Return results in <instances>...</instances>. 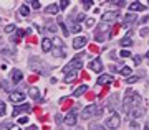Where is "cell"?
Returning <instances> with one entry per match:
<instances>
[{"label":"cell","mask_w":149,"mask_h":130,"mask_svg":"<svg viewBox=\"0 0 149 130\" xmlns=\"http://www.w3.org/2000/svg\"><path fill=\"white\" fill-rule=\"evenodd\" d=\"M88 129L90 130H108L106 127H103V125H100V124H91Z\"/></svg>","instance_id":"83f0119b"},{"label":"cell","mask_w":149,"mask_h":130,"mask_svg":"<svg viewBox=\"0 0 149 130\" xmlns=\"http://www.w3.org/2000/svg\"><path fill=\"white\" fill-rule=\"evenodd\" d=\"M101 114H103V109H100V107H98V105H95V104H91V105H88V107H85V109L81 110V119L88 120V119H91L93 115L100 117Z\"/></svg>","instance_id":"7a4b0ae2"},{"label":"cell","mask_w":149,"mask_h":130,"mask_svg":"<svg viewBox=\"0 0 149 130\" xmlns=\"http://www.w3.org/2000/svg\"><path fill=\"white\" fill-rule=\"evenodd\" d=\"M22 79H23V74H22V71L20 69H13V71H12V81H13V83H20Z\"/></svg>","instance_id":"e0dca14e"},{"label":"cell","mask_w":149,"mask_h":130,"mask_svg":"<svg viewBox=\"0 0 149 130\" xmlns=\"http://www.w3.org/2000/svg\"><path fill=\"white\" fill-rule=\"evenodd\" d=\"M68 23L71 25V28H70V30L73 31V33H80V31H81V25L78 23V21H74V20H70Z\"/></svg>","instance_id":"7402d4cb"},{"label":"cell","mask_w":149,"mask_h":130,"mask_svg":"<svg viewBox=\"0 0 149 130\" xmlns=\"http://www.w3.org/2000/svg\"><path fill=\"white\" fill-rule=\"evenodd\" d=\"M28 66H30V69L37 71V73H42V74L47 73V69H45V66H43V63L40 61L37 56H32L30 59H28Z\"/></svg>","instance_id":"5b68a950"},{"label":"cell","mask_w":149,"mask_h":130,"mask_svg":"<svg viewBox=\"0 0 149 130\" xmlns=\"http://www.w3.org/2000/svg\"><path fill=\"white\" fill-rule=\"evenodd\" d=\"M28 96L33 100H40V91H38V87H30L28 89Z\"/></svg>","instance_id":"ac0fdd59"},{"label":"cell","mask_w":149,"mask_h":130,"mask_svg":"<svg viewBox=\"0 0 149 130\" xmlns=\"http://www.w3.org/2000/svg\"><path fill=\"white\" fill-rule=\"evenodd\" d=\"M61 120H63V117H61L60 114L55 115V122H56V124H61Z\"/></svg>","instance_id":"bcb514c9"},{"label":"cell","mask_w":149,"mask_h":130,"mask_svg":"<svg viewBox=\"0 0 149 130\" xmlns=\"http://www.w3.org/2000/svg\"><path fill=\"white\" fill-rule=\"evenodd\" d=\"M86 41H88V40H86V36L74 38V40H73V48H74V50H81V48L86 45Z\"/></svg>","instance_id":"30bf717a"},{"label":"cell","mask_w":149,"mask_h":130,"mask_svg":"<svg viewBox=\"0 0 149 130\" xmlns=\"http://www.w3.org/2000/svg\"><path fill=\"white\" fill-rule=\"evenodd\" d=\"M12 127H13L12 122H2V124H0V130H10Z\"/></svg>","instance_id":"484cf974"},{"label":"cell","mask_w":149,"mask_h":130,"mask_svg":"<svg viewBox=\"0 0 149 130\" xmlns=\"http://www.w3.org/2000/svg\"><path fill=\"white\" fill-rule=\"evenodd\" d=\"M28 122V117H20L18 119V124H27Z\"/></svg>","instance_id":"7dc6e473"},{"label":"cell","mask_w":149,"mask_h":130,"mask_svg":"<svg viewBox=\"0 0 149 130\" xmlns=\"http://www.w3.org/2000/svg\"><path fill=\"white\" fill-rule=\"evenodd\" d=\"M2 54H8V56H15V50H12V48H3V50H2Z\"/></svg>","instance_id":"1f68e13d"},{"label":"cell","mask_w":149,"mask_h":130,"mask_svg":"<svg viewBox=\"0 0 149 130\" xmlns=\"http://www.w3.org/2000/svg\"><path fill=\"white\" fill-rule=\"evenodd\" d=\"M28 130H37V127H35V125H30V127H28Z\"/></svg>","instance_id":"11a10c76"},{"label":"cell","mask_w":149,"mask_h":130,"mask_svg":"<svg viewBox=\"0 0 149 130\" xmlns=\"http://www.w3.org/2000/svg\"><path fill=\"white\" fill-rule=\"evenodd\" d=\"M52 53H53V56H55V58H61V56H65V51H63V50H58V48H55V50H53Z\"/></svg>","instance_id":"d6a6232c"},{"label":"cell","mask_w":149,"mask_h":130,"mask_svg":"<svg viewBox=\"0 0 149 130\" xmlns=\"http://www.w3.org/2000/svg\"><path fill=\"white\" fill-rule=\"evenodd\" d=\"M111 81H113L111 76H106V74H104V76H100V78H98L96 84H98V86H103V84H109Z\"/></svg>","instance_id":"d6986e66"},{"label":"cell","mask_w":149,"mask_h":130,"mask_svg":"<svg viewBox=\"0 0 149 130\" xmlns=\"http://www.w3.org/2000/svg\"><path fill=\"white\" fill-rule=\"evenodd\" d=\"M0 86H2V89H3V91H7V92L10 91V84L7 83L5 79H0Z\"/></svg>","instance_id":"4dcf8cb0"},{"label":"cell","mask_w":149,"mask_h":130,"mask_svg":"<svg viewBox=\"0 0 149 130\" xmlns=\"http://www.w3.org/2000/svg\"><path fill=\"white\" fill-rule=\"evenodd\" d=\"M148 21H149V15H146L143 20H141V23H148Z\"/></svg>","instance_id":"816d5d0a"},{"label":"cell","mask_w":149,"mask_h":130,"mask_svg":"<svg viewBox=\"0 0 149 130\" xmlns=\"http://www.w3.org/2000/svg\"><path fill=\"white\" fill-rule=\"evenodd\" d=\"M45 28H47V31H50V33H55L56 35V30H58V26H56V23L52 20H47L45 21Z\"/></svg>","instance_id":"9a60e30c"},{"label":"cell","mask_w":149,"mask_h":130,"mask_svg":"<svg viewBox=\"0 0 149 130\" xmlns=\"http://www.w3.org/2000/svg\"><path fill=\"white\" fill-rule=\"evenodd\" d=\"M146 58H148V59H149V51H148V54H146ZM149 63V61H148Z\"/></svg>","instance_id":"9f6ffc18"},{"label":"cell","mask_w":149,"mask_h":130,"mask_svg":"<svg viewBox=\"0 0 149 130\" xmlns=\"http://www.w3.org/2000/svg\"><path fill=\"white\" fill-rule=\"evenodd\" d=\"M134 21H138V17H136V13H128V15L124 17V23H126V25H129V23H134Z\"/></svg>","instance_id":"cb8c5ba5"},{"label":"cell","mask_w":149,"mask_h":130,"mask_svg":"<svg viewBox=\"0 0 149 130\" xmlns=\"http://www.w3.org/2000/svg\"><path fill=\"white\" fill-rule=\"evenodd\" d=\"M121 125V117L116 114V112H111V115L106 119V127L108 130H118Z\"/></svg>","instance_id":"277c9868"},{"label":"cell","mask_w":149,"mask_h":130,"mask_svg":"<svg viewBox=\"0 0 149 130\" xmlns=\"http://www.w3.org/2000/svg\"><path fill=\"white\" fill-rule=\"evenodd\" d=\"M5 110H7L5 102H2V100H0V117H2V115H5Z\"/></svg>","instance_id":"8d00e7d4"},{"label":"cell","mask_w":149,"mask_h":130,"mask_svg":"<svg viewBox=\"0 0 149 130\" xmlns=\"http://www.w3.org/2000/svg\"><path fill=\"white\" fill-rule=\"evenodd\" d=\"M131 73H133V69L129 68V66H124V68L121 69V74H123V76H126V78H129V74H131Z\"/></svg>","instance_id":"f1b7e54d"},{"label":"cell","mask_w":149,"mask_h":130,"mask_svg":"<svg viewBox=\"0 0 149 130\" xmlns=\"http://www.w3.org/2000/svg\"><path fill=\"white\" fill-rule=\"evenodd\" d=\"M18 40H20V38H18V36H15V35L12 36V43H18Z\"/></svg>","instance_id":"681fc988"},{"label":"cell","mask_w":149,"mask_h":130,"mask_svg":"<svg viewBox=\"0 0 149 130\" xmlns=\"http://www.w3.org/2000/svg\"><path fill=\"white\" fill-rule=\"evenodd\" d=\"M58 5L56 3H52V5H48L47 8H45V13H50V15H56L58 13Z\"/></svg>","instance_id":"ffe728a7"},{"label":"cell","mask_w":149,"mask_h":130,"mask_svg":"<svg viewBox=\"0 0 149 130\" xmlns=\"http://www.w3.org/2000/svg\"><path fill=\"white\" fill-rule=\"evenodd\" d=\"M76 130H83V129H81V127H78V129H76Z\"/></svg>","instance_id":"6f0895ef"},{"label":"cell","mask_w":149,"mask_h":130,"mask_svg":"<svg viewBox=\"0 0 149 130\" xmlns=\"http://www.w3.org/2000/svg\"><path fill=\"white\" fill-rule=\"evenodd\" d=\"M139 33H141V36H148V35H149V28H143Z\"/></svg>","instance_id":"f6af8a7d"},{"label":"cell","mask_w":149,"mask_h":130,"mask_svg":"<svg viewBox=\"0 0 149 130\" xmlns=\"http://www.w3.org/2000/svg\"><path fill=\"white\" fill-rule=\"evenodd\" d=\"M76 120H78L76 114H74V112H68L66 117H65V124L68 125V127H74V125H76Z\"/></svg>","instance_id":"ba28073f"},{"label":"cell","mask_w":149,"mask_h":130,"mask_svg":"<svg viewBox=\"0 0 149 130\" xmlns=\"http://www.w3.org/2000/svg\"><path fill=\"white\" fill-rule=\"evenodd\" d=\"M144 130H149V119L146 120V124H144Z\"/></svg>","instance_id":"db71d44e"},{"label":"cell","mask_w":149,"mask_h":130,"mask_svg":"<svg viewBox=\"0 0 149 130\" xmlns=\"http://www.w3.org/2000/svg\"><path fill=\"white\" fill-rule=\"evenodd\" d=\"M30 7H32V8H40V2L33 0V2H30Z\"/></svg>","instance_id":"b9f144b4"},{"label":"cell","mask_w":149,"mask_h":130,"mask_svg":"<svg viewBox=\"0 0 149 130\" xmlns=\"http://www.w3.org/2000/svg\"><path fill=\"white\" fill-rule=\"evenodd\" d=\"M118 99H119V96H118V94H113L111 97H109V100H108V107L111 109V112H114V109H116L118 104H119Z\"/></svg>","instance_id":"8fae6325"},{"label":"cell","mask_w":149,"mask_h":130,"mask_svg":"<svg viewBox=\"0 0 149 130\" xmlns=\"http://www.w3.org/2000/svg\"><path fill=\"white\" fill-rule=\"evenodd\" d=\"M28 13H30V8H28V5H22V7H20V15L28 17Z\"/></svg>","instance_id":"4316f807"},{"label":"cell","mask_w":149,"mask_h":130,"mask_svg":"<svg viewBox=\"0 0 149 130\" xmlns=\"http://www.w3.org/2000/svg\"><path fill=\"white\" fill-rule=\"evenodd\" d=\"M129 10H131V13H136V12H144V10H146V5H143L141 2H133V3L129 5Z\"/></svg>","instance_id":"7c38bea8"},{"label":"cell","mask_w":149,"mask_h":130,"mask_svg":"<svg viewBox=\"0 0 149 130\" xmlns=\"http://www.w3.org/2000/svg\"><path fill=\"white\" fill-rule=\"evenodd\" d=\"M81 20H85V15H83V13H80V15H78V23H80Z\"/></svg>","instance_id":"f5cc1de1"},{"label":"cell","mask_w":149,"mask_h":130,"mask_svg":"<svg viewBox=\"0 0 149 130\" xmlns=\"http://www.w3.org/2000/svg\"><path fill=\"white\" fill-rule=\"evenodd\" d=\"M52 48H53L52 40H50V38H43V40H42V50H43V51L50 53V51H52Z\"/></svg>","instance_id":"4fadbf2b"},{"label":"cell","mask_w":149,"mask_h":130,"mask_svg":"<svg viewBox=\"0 0 149 130\" xmlns=\"http://www.w3.org/2000/svg\"><path fill=\"white\" fill-rule=\"evenodd\" d=\"M90 69H91V71H95V73H101V71H103L101 59H100V58H95V59L90 63Z\"/></svg>","instance_id":"52a82bcc"},{"label":"cell","mask_w":149,"mask_h":130,"mask_svg":"<svg viewBox=\"0 0 149 130\" xmlns=\"http://www.w3.org/2000/svg\"><path fill=\"white\" fill-rule=\"evenodd\" d=\"M109 71H111V73H118V68L116 66H109Z\"/></svg>","instance_id":"f907efd6"},{"label":"cell","mask_w":149,"mask_h":130,"mask_svg":"<svg viewBox=\"0 0 149 130\" xmlns=\"http://www.w3.org/2000/svg\"><path fill=\"white\" fill-rule=\"evenodd\" d=\"M133 45H134V41H133V38H131V36H124V38H121V46L129 48V46H133Z\"/></svg>","instance_id":"603a6c76"},{"label":"cell","mask_w":149,"mask_h":130,"mask_svg":"<svg viewBox=\"0 0 149 130\" xmlns=\"http://www.w3.org/2000/svg\"><path fill=\"white\" fill-rule=\"evenodd\" d=\"M74 78H76V73H68L65 76V83H71V81H74Z\"/></svg>","instance_id":"f546056e"},{"label":"cell","mask_w":149,"mask_h":130,"mask_svg":"<svg viewBox=\"0 0 149 130\" xmlns=\"http://www.w3.org/2000/svg\"><path fill=\"white\" fill-rule=\"evenodd\" d=\"M131 129H133V130H139V125H138V122H131Z\"/></svg>","instance_id":"c3c4849f"},{"label":"cell","mask_w":149,"mask_h":130,"mask_svg":"<svg viewBox=\"0 0 149 130\" xmlns=\"http://www.w3.org/2000/svg\"><path fill=\"white\" fill-rule=\"evenodd\" d=\"M81 58H83V54H81V56H76L73 61H70L68 64L63 68V73H66V74L68 73H76L78 69L83 68V61H81Z\"/></svg>","instance_id":"3957f363"},{"label":"cell","mask_w":149,"mask_h":130,"mask_svg":"<svg viewBox=\"0 0 149 130\" xmlns=\"http://www.w3.org/2000/svg\"><path fill=\"white\" fill-rule=\"evenodd\" d=\"M118 17H119V12H118V10L108 12V13H104V15H103V23H109V21L116 20Z\"/></svg>","instance_id":"9c48e42d"},{"label":"cell","mask_w":149,"mask_h":130,"mask_svg":"<svg viewBox=\"0 0 149 130\" xmlns=\"http://www.w3.org/2000/svg\"><path fill=\"white\" fill-rule=\"evenodd\" d=\"M95 25V18H86V26H93Z\"/></svg>","instance_id":"ee69618b"},{"label":"cell","mask_w":149,"mask_h":130,"mask_svg":"<svg viewBox=\"0 0 149 130\" xmlns=\"http://www.w3.org/2000/svg\"><path fill=\"white\" fill-rule=\"evenodd\" d=\"M139 102H141L139 94H136V92H133L131 89H128V91H126V97L123 100V110H124V112H131V109L139 107Z\"/></svg>","instance_id":"6da1fadb"},{"label":"cell","mask_w":149,"mask_h":130,"mask_svg":"<svg viewBox=\"0 0 149 130\" xmlns=\"http://www.w3.org/2000/svg\"><path fill=\"white\" fill-rule=\"evenodd\" d=\"M138 79H139V76H129V78L126 79V83H128V84H133V83H136Z\"/></svg>","instance_id":"74e56055"},{"label":"cell","mask_w":149,"mask_h":130,"mask_svg":"<svg viewBox=\"0 0 149 130\" xmlns=\"http://www.w3.org/2000/svg\"><path fill=\"white\" fill-rule=\"evenodd\" d=\"M86 91H88V86H86V84H81V86H78V87L73 91V96L74 97H80V96H83Z\"/></svg>","instance_id":"2e32d148"},{"label":"cell","mask_w":149,"mask_h":130,"mask_svg":"<svg viewBox=\"0 0 149 130\" xmlns=\"http://www.w3.org/2000/svg\"><path fill=\"white\" fill-rule=\"evenodd\" d=\"M60 130H68V129H60Z\"/></svg>","instance_id":"680465c9"},{"label":"cell","mask_w":149,"mask_h":130,"mask_svg":"<svg viewBox=\"0 0 149 130\" xmlns=\"http://www.w3.org/2000/svg\"><path fill=\"white\" fill-rule=\"evenodd\" d=\"M52 43H53L55 46L58 48V50H63V48H65V43H63V41H61V40H60V38H58V36H55V38H53V40H52Z\"/></svg>","instance_id":"d4e9b609"},{"label":"cell","mask_w":149,"mask_h":130,"mask_svg":"<svg viewBox=\"0 0 149 130\" xmlns=\"http://www.w3.org/2000/svg\"><path fill=\"white\" fill-rule=\"evenodd\" d=\"M68 5H70V2H68V0H61V2L58 3V8H66Z\"/></svg>","instance_id":"f35d334b"},{"label":"cell","mask_w":149,"mask_h":130,"mask_svg":"<svg viewBox=\"0 0 149 130\" xmlns=\"http://www.w3.org/2000/svg\"><path fill=\"white\" fill-rule=\"evenodd\" d=\"M133 59H134V64H136V66H139V64L143 63V56H139V54H136Z\"/></svg>","instance_id":"d590c367"},{"label":"cell","mask_w":149,"mask_h":130,"mask_svg":"<svg viewBox=\"0 0 149 130\" xmlns=\"http://www.w3.org/2000/svg\"><path fill=\"white\" fill-rule=\"evenodd\" d=\"M91 5H93V2H90V0H83V7H85V8H90Z\"/></svg>","instance_id":"7bdbcfd3"},{"label":"cell","mask_w":149,"mask_h":130,"mask_svg":"<svg viewBox=\"0 0 149 130\" xmlns=\"http://www.w3.org/2000/svg\"><path fill=\"white\" fill-rule=\"evenodd\" d=\"M106 35H108V33H98V35H95V40H96V41H104V40H106Z\"/></svg>","instance_id":"836d02e7"},{"label":"cell","mask_w":149,"mask_h":130,"mask_svg":"<svg viewBox=\"0 0 149 130\" xmlns=\"http://www.w3.org/2000/svg\"><path fill=\"white\" fill-rule=\"evenodd\" d=\"M119 54H121V58H129V56H131V51H128V50H123Z\"/></svg>","instance_id":"60d3db41"},{"label":"cell","mask_w":149,"mask_h":130,"mask_svg":"<svg viewBox=\"0 0 149 130\" xmlns=\"http://www.w3.org/2000/svg\"><path fill=\"white\" fill-rule=\"evenodd\" d=\"M148 84H149V81H148Z\"/></svg>","instance_id":"94428289"},{"label":"cell","mask_w":149,"mask_h":130,"mask_svg":"<svg viewBox=\"0 0 149 130\" xmlns=\"http://www.w3.org/2000/svg\"><path fill=\"white\" fill-rule=\"evenodd\" d=\"M131 117H134V119H138V117H141V115L144 114V109L143 107H134V109H131Z\"/></svg>","instance_id":"44dd1931"},{"label":"cell","mask_w":149,"mask_h":130,"mask_svg":"<svg viewBox=\"0 0 149 130\" xmlns=\"http://www.w3.org/2000/svg\"><path fill=\"white\" fill-rule=\"evenodd\" d=\"M32 110V107L28 104H23V105H15V109H13V115L17 114H22V112H30Z\"/></svg>","instance_id":"5bb4252c"},{"label":"cell","mask_w":149,"mask_h":130,"mask_svg":"<svg viewBox=\"0 0 149 130\" xmlns=\"http://www.w3.org/2000/svg\"><path fill=\"white\" fill-rule=\"evenodd\" d=\"M15 31V25H7L5 26V33H13Z\"/></svg>","instance_id":"ab89813d"},{"label":"cell","mask_w":149,"mask_h":130,"mask_svg":"<svg viewBox=\"0 0 149 130\" xmlns=\"http://www.w3.org/2000/svg\"><path fill=\"white\" fill-rule=\"evenodd\" d=\"M60 26H61V30H63V33H65V35H66V36H68L70 30H68V26L65 25V21H61V20H60Z\"/></svg>","instance_id":"e575fe53"},{"label":"cell","mask_w":149,"mask_h":130,"mask_svg":"<svg viewBox=\"0 0 149 130\" xmlns=\"http://www.w3.org/2000/svg\"><path fill=\"white\" fill-rule=\"evenodd\" d=\"M8 100L10 102H13V104H20L22 100H25V94L23 92H10V97H8Z\"/></svg>","instance_id":"8992f818"},{"label":"cell","mask_w":149,"mask_h":130,"mask_svg":"<svg viewBox=\"0 0 149 130\" xmlns=\"http://www.w3.org/2000/svg\"><path fill=\"white\" fill-rule=\"evenodd\" d=\"M0 45H2V40H0Z\"/></svg>","instance_id":"91938a15"}]
</instances>
